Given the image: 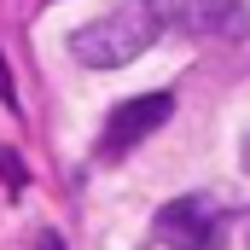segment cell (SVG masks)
<instances>
[{
	"label": "cell",
	"mask_w": 250,
	"mask_h": 250,
	"mask_svg": "<svg viewBox=\"0 0 250 250\" xmlns=\"http://www.w3.org/2000/svg\"><path fill=\"white\" fill-rule=\"evenodd\" d=\"M151 41H157V12H151V0H123V6L99 12L93 23H76V29H70V53L82 64H93V70H123V64H134Z\"/></svg>",
	"instance_id": "cell-1"
},
{
	"label": "cell",
	"mask_w": 250,
	"mask_h": 250,
	"mask_svg": "<svg viewBox=\"0 0 250 250\" xmlns=\"http://www.w3.org/2000/svg\"><path fill=\"white\" fill-rule=\"evenodd\" d=\"M169 111H175V99H169V93H140V99H123V105L105 117V134H99L93 157H99V163H123L140 140H151L157 128L169 123Z\"/></svg>",
	"instance_id": "cell-2"
},
{
	"label": "cell",
	"mask_w": 250,
	"mask_h": 250,
	"mask_svg": "<svg viewBox=\"0 0 250 250\" xmlns=\"http://www.w3.org/2000/svg\"><path fill=\"white\" fill-rule=\"evenodd\" d=\"M151 233H157V245H169V250H215L227 239V215L209 198H175V204L157 209Z\"/></svg>",
	"instance_id": "cell-3"
},
{
	"label": "cell",
	"mask_w": 250,
	"mask_h": 250,
	"mask_svg": "<svg viewBox=\"0 0 250 250\" xmlns=\"http://www.w3.org/2000/svg\"><path fill=\"white\" fill-rule=\"evenodd\" d=\"M151 12L187 23L192 35H209V41H245L250 35V0H151Z\"/></svg>",
	"instance_id": "cell-4"
},
{
	"label": "cell",
	"mask_w": 250,
	"mask_h": 250,
	"mask_svg": "<svg viewBox=\"0 0 250 250\" xmlns=\"http://www.w3.org/2000/svg\"><path fill=\"white\" fill-rule=\"evenodd\" d=\"M239 157H245V175H250V134H245V146H239Z\"/></svg>",
	"instance_id": "cell-5"
},
{
	"label": "cell",
	"mask_w": 250,
	"mask_h": 250,
	"mask_svg": "<svg viewBox=\"0 0 250 250\" xmlns=\"http://www.w3.org/2000/svg\"><path fill=\"white\" fill-rule=\"evenodd\" d=\"M35 250H59V239H53V233H47V239H41V245H35Z\"/></svg>",
	"instance_id": "cell-6"
}]
</instances>
